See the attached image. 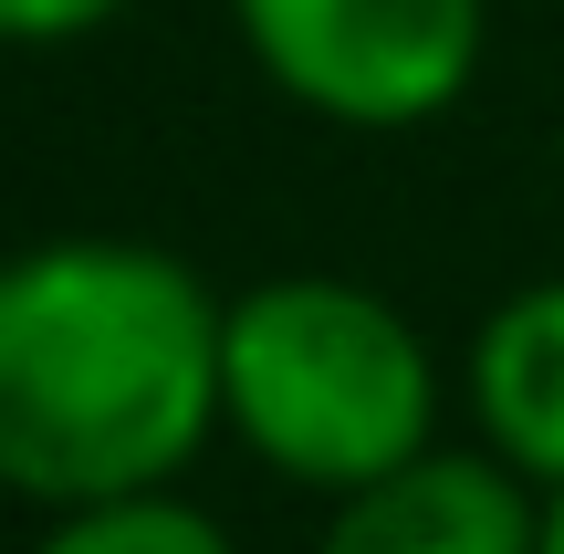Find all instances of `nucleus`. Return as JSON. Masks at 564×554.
Listing matches in <instances>:
<instances>
[{
	"instance_id": "20e7f679",
	"label": "nucleus",
	"mask_w": 564,
	"mask_h": 554,
	"mask_svg": "<svg viewBox=\"0 0 564 554\" xmlns=\"http://www.w3.org/2000/svg\"><path fill=\"white\" fill-rule=\"evenodd\" d=\"M314 554H544V492L512 460L470 450H419L366 492H335Z\"/></svg>"
},
{
	"instance_id": "7ed1b4c3",
	"label": "nucleus",
	"mask_w": 564,
	"mask_h": 554,
	"mask_svg": "<svg viewBox=\"0 0 564 554\" xmlns=\"http://www.w3.org/2000/svg\"><path fill=\"white\" fill-rule=\"evenodd\" d=\"M251 74L345 137H419L481 84L491 0H230Z\"/></svg>"
},
{
	"instance_id": "0eeeda50",
	"label": "nucleus",
	"mask_w": 564,
	"mask_h": 554,
	"mask_svg": "<svg viewBox=\"0 0 564 554\" xmlns=\"http://www.w3.org/2000/svg\"><path fill=\"white\" fill-rule=\"evenodd\" d=\"M137 0H0V53H63V42H95Z\"/></svg>"
},
{
	"instance_id": "f257e3e1",
	"label": "nucleus",
	"mask_w": 564,
	"mask_h": 554,
	"mask_svg": "<svg viewBox=\"0 0 564 554\" xmlns=\"http://www.w3.org/2000/svg\"><path fill=\"white\" fill-rule=\"evenodd\" d=\"M220 293L137 230H53L0 251V492H158L220 439Z\"/></svg>"
},
{
	"instance_id": "39448f33",
	"label": "nucleus",
	"mask_w": 564,
	"mask_h": 554,
	"mask_svg": "<svg viewBox=\"0 0 564 554\" xmlns=\"http://www.w3.org/2000/svg\"><path fill=\"white\" fill-rule=\"evenodd\" d=\"M460 409H470V439L491 460H512L533 492H564V272L512 283L470 325Z\"/></svg>"
},
{
	"instance_id": "423d86ee",
	"label": "nucleus",
	"mask_w": 564,
	"mask_h": 554,
	"mask_svg": "<svg viewBox=\"0 0 564 554\" xmlns=\"http://www.w3.org/2000/svg\"><path fill=\"white\" fill-rule=\"evenodd\" d=\"M32 554H241L230 523L209 502H188L178 481L158 492H116V502H74V513H42Z\"/></svg>"
},
{
	"instance_id": "6e6552de",
	"label": "nucleus",
	"mask_w": 564,
	"mask_h": 554,
	"mask_svg": "<svg viewBox=\"0 0 564 554\" xmlns=\"http://www.w3.org/2000/svg\"><path fill=\"white\" fill-rule=\"evenodd\" d=\"M544 554H564V492H544Z\"/></svg>"
},
{
	"instance_id": "f03ea898",
	"label": "nucleus",
	"mask_w": 564,
	"mask_h": 554,
	"mask_svg": "<svg viewBox=\"0 0 564 554\" xmlns=\"http://www.w3.org/2000/svg\"><path fill=\"white\" fill-rule=\"evenodd\" d=\"M449 377L419 314L356 272H262L220 314V430L293 492H366L440 450Z\"/></svg>"
}]
</instances>
